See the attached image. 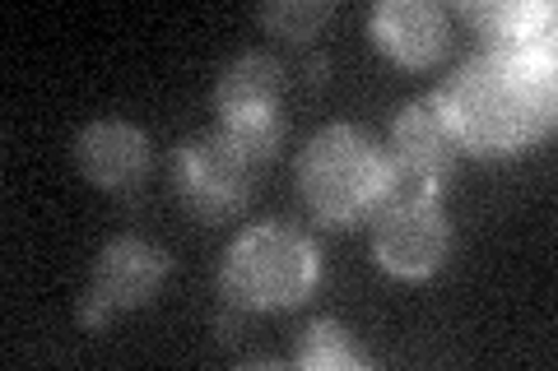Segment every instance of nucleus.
I'll return each mask as SVG.
<instances>
[{"label":"nucleus","mask_w":558,"mask_h":371,"mask_svg":"<svg viewBox=\"0 0 558 371\" xmlns=\"http://www.w3.org/2000/svg\"><path fill=\"white\" fill-rule=\"evenodd\" d=\"M326 70H330V61L322 57V51H317V57H312V51L303 57V79H307V84H322V79H326Z\"/></svg>","instance_id":"obj_15"},{"label":"nucleus","mask_w":558,"mask_h":371,"mask_svg":"<svg viewBox=\"0 0 558 371\" xmlns=\"http://www.w3.org/2000/svg\"><path fill=\"white\" fill-rule=\"evenodd\" d=\"M75 168L108 196H126L154 168L149 135L121 116H98L75 135Z\"/></svg>","instance_id":"obj_9"},{"label":"nucleus","mask_w":558,"mask_h":371,"mask_svg":"<svg viewBox=\"0 0 558 371\" xmlns=\"http://www.w3.org/2000/svg\"><path fill=\"white\" fill-rule=\"evenodd\" d=\"M172 260L163 246H154L140 233H117L102 242V251L89 270V284L80 293V325L102 330L112 325L121 311H140L154 302V293L163 288Z\"/></svg>","instance_id":"obj_7"},{"label":"nucleus","mask_w":558,"mask_h":371,"mask_svg":"<svg viewBox=\"0 0 558 371\" xmlns=\"http://www.w3.org/2000/svg\"><path fill=\"white\" fill-rule=\"evenodd\" d=\"M368 33L381 57L405 70L438 65L451 47V10L438 0H377L368 14Z\"/></svg>","instance_id":"obj_10"},{"label":"nucleus","mask_w":558,"mask_h":371,"mask_svg":"<svg viewBox=\"0 0 558 371\" xmlns=\"http://www.w3.org/2000/svg\"><path fill=\"white\" fill-rule=\"evenodd\" d=\"M252 321H256V311H247L242 302H233V297H223V293H219V302H215V334H219V344L247 339Z\"/></svg>","instance_id":"obj_14"},{"label":"nucleus","mask_w":558,"mask_h":371,"mask_svg":"<svg viewBox=\"0 0 558 371\" xmlns=\"http://www.w3.org/2000/svg\"><path fill=\"white\" fill-rule=\"evenodd\" d=\"M322 284V251L299 223L260 219L229 242L219 264V293L247 311H289Z\"/></svg>","instance_id":"obj_3"},{"label":"nucleus","mask_w":558,"mask_h":371,"mask_svg":"<svg viewBox=\"0 0 558 371\" xmlns=\"http://www.w3.org/2000/svg\"><path fill=\"white\" fill-rule=\"evenodd\" d=\"M433 94L470 158H517L554 126V61L475 51Z\"/></svg>","instance_id":"obj_1"},{"label":"nucleus","mask_w":558,"mask_h":371,"mask_svg":"<svg viewBox=\"0 0 558 371\" xmlns=\"http://www.w3.org/2000/svg\"><path fill=\"white\" fill-rule=\"evenodd\" d=\"M256 20L279 42L312 47L326 33V24L336 20V5H330V0H266Z\"/></svg>","instance_id":"obj_13"},{"label":"nucleus","mask_w":558,"mask_h":371,"mask_svg":"<svg viewBox=\"0 0 558 371\" xmlns=\"http://www.w3.org/2000/svg\"><path fill=\"white\" fill-rule=\"evenodd\" d=\"M303 205L326 227H363L396 196V163L354 121H330L299 153Z\"/></svg>","instance_id":"obj_2"},{"label":"nucleus","mask_w":558,"mask_h":371,"mask_svg":"<svg viewBox=\"0 0 558 371\" xmlns=\"http://www.w3.org/2000/svg\"><path fill=\"white\" fill-rule=\"evenodd\" d=\"M293 362L303 371H363V367H373V358L359 348V339L336 321V316H322V321H312L299 334Z\"/></svg>","instance_id":"obj_12"},{"label":"nucleus","mask_w":558,"mask_h":371,"mask_svg":"<svg viewBox=\"0 0 558 371\" xmlns=\"http://www.w3.org/2000/svg\"><path fill=\"white\" fill-rule=\"evenodd\" d=\"M260 163L247 158L223 131H196L172 149V196L201 227L238 219L252 200Z\"/></svg>","instance_id":"obj_5"},{"label":"nucleus","mask_w":558,"mask_h":371,"mask_svg":"<svg viewBox=\"0 0 558 371\" xmlns=\"http://www.w3.org/2000/svg\"><path fill=\"white\" fill-rule=\"evenodd\" d=\"M457 14L498 57L554 61V5L539 0H461Z\"/></svg>","instance_id":"obj_11"},{"label":"nucleus","mask_w":558,"mask_h":371,"mask_svg":"<svg viewBox=\"0 0 558 371\" xmlns=\"http://www.w3.org/2000/svg\"><path fill=\"white\" fill-rule=\"evenodd\" d=\"M451 256V219L442 196L428 190H405L377 209L373 219V260L391 279H433Z\"/></svg>","instance_id":"obj_6"},{"label":"nucleus","mask_w":558,"mask_h":371,"mask_svg":"<svg viewBox=\"0 0 558 371\" xmlns=\"http://www.w3.org/2000/svg\"><path fill=\"white\" fill-rule=\"evenodd\" d=\"M289 79L293 70L270 51H242L215 79V131L229 135L260 168L275 158L289 126Z\"/></svg>","instance_id":"obj_4"},{"label":"nucleus","mask_w":558,"mask_h":371,"mask_svg":"<svg viewBox=\"0 0 558 371\" xmlns=\"http://www.w3.org/2000/svg\"><path fill=\"white\" fill-rule=\"evenodd\" d=\"M391 163H396V186L442 196L447 176L461 163V145L447 126L438 94H418L396 112V121H391Z\"/></svg>","instance_id":"obj_8"}]
</instances>
